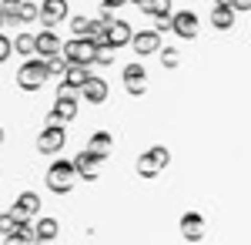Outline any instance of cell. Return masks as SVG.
Here are the masks:
<instances>
[{
	"label": "cell",
	"instance_id": "cell-6",
	"mask_svg": "<svg viewBox=\"0 0 251 245\" xmlns=\"http://www.w3.org/2000/svg\"><path fill=\"white\" fill-rule=\"evenodd\" d=\"M131 44H134V54H137V57L161 54V47H164V44H161V34H157V31H137Z\"/></svg>",
	"mask_w": 251,
	"mask_h": 245
},
{
	"label": "cell",
	"instance_id": "cell-7",
	"mask_svg": "<svg viewBox=\"0 0 251 245\" xmlns=\"http://www.w3.org/2000/svg\"><path fill=\"white\" fill-rule=\"evenodd\" d=\"M124 91L127 94H144L148 91V71L141 64H127L124 67Z\"/></svg>",
	"mask_w": 251,
	"mask_h": 245
},
{
	"label": "cell",
	"instance_id": "cell-19",
	"mask_svg": "<svg viewBox=\"0 0 251 245\" xmlns=\"http://www.w3.org/2000/svg\"><path fill=\"white\" fill-rule=\"evenodd\" d=\"M67 178H71V168L67 165H57V168L50 171V185H57V188H67Z\"/></svg>",
	"mask_w": 251,
	"mask_h": 245
},
{
	"label": "cell",
	"instance_id": "cell-22",
	"mask_svg": "<svg viewBox=\"0 0 251 245\" xmlns=\"http://www.w3.org/2000/svg\"><path fill=\"white\" fill-rule=\"evenodd\" d=\"M111 148V134H94V151H107Z\"/></svg>",
	"mask_w": 251,
	"mask_h": 245
},
{
	"label": "cell",
	"instance_id": "cell-25",
	"mask_svg": "<svg viewBox=\"0 0 251 245\" xmlns=\"http://www.w3.org/2000/svg\"><path fill=\"white\" fill-rule=\"evenodd\" d=\"M234 10L238 14H251V0H234Z\"/></svg>",
	"mask_w": 251,
	"mask_h": 245
},
{
	"label": "cell",
	"instance_id": "cell-28",
	"mask_svg": "<svg viewBox=\"0 0 251 245\" xmlns=\"http://www.w3.org/2000/svg\"><path fill=\"white\" fill-rule=\"evenodd\" d=\"M0 138H3V134H0Z\"/></svg>",
	"mask_w": 251,
	"mask_h": 245
},
{
	"label": "cell",
	"instance_id": "cell-5",
	"mask_svg": "<svg viewBox=\"0 0 251 245\" xmlns=\"http://www.w3.org/2000/svg\"><path fill=\"white\" fill-rule=\"evenodd\" d=\"M77 114V101L71 97V91L67 88H60V97L54 101V111L47 114V124H57V121H71Z\"/></svg>",
	"mask_w": 251,
	"mask_h": 245
},
{
	"label": "cell",
	"instance_id": "cell-18",
	"mask_svg": "<svg viewBox=\"0 0 251 245\" xmlns=\"http://www.w3.org/2000/svg\"><path fill=\"white\" fill-rule=\"evenodd\" d=\"M161 64H164L168 71H174V67L181 64V51H177V47H161Z\"/></svg>",
	"mask_w": 251,
	"mask_h": 245
},
{
	"label": "cell",
	"instance_id": "cell-27",
	"mask_svg": "<svg viewBox=\"0 0 251 245\" xmlns=\"http://www.w3.org/2000/svg\"><path fill=\"white\" fill-rule=\"evenodd\" d=\"M3 24H7V14H3V10H0V27H3Z\"/></svg>",
	"mask_w": 251,
	"mask_h": 245
},
{
	"label": "cell",
	"instance_id": "cell-13",
	"mask_svg": "<svg viewBox=\"0 0 251 245\" xmlns=\"http://www.w3.org/2000/svg\"><path fill=\"white\" fill-rule=\"evenodd\" d=\"M14 54H20L24 61H30V57H37V34H17L14 37Z\"/></svg>",
	"mask_w": 251,
	"mask_h": 245
},
{
	"label": "cell",
	"instance_id": "cell-15",
	"mask_svg": "<svg viewBox=\"0 0 251 245\" xmlns=\"http://www.w3.org/2000/svg\"><path fill=\"white\" fill-rule=\"evenodd\" d=\"M60 145H64V131H60L57 124H50L47 131L40 134V148H44V151H57Z\"/></svg>",
	"mask_w": 251,
	"mask_h": 245
},
{
	"label": "cell",
	"instance_id": "cell-26",
	"mask_svg": "<svg viewBox=\"0 0 251 245\" xmlns=\"http://www.w3.org/2000/svg\"><path fill=\"white\" fill-rule=\"evenodd\" d=\"M218 7H234V0H214Z\"/></svg>",
	"mask_w": 251,
	"mask_h": 245
},
{
	"label": "cell",
	"instance_id": "cell-23",
	"mask_svg": "<svg viewBox=\"0 0 251 245\" xmlns=\"http://www.w3.org/2000/svg\"><path fill=\"white\" fill-rule=\"evenodd\" d=\"M124 3H131V0H100V10H117Z\"/></svg>",
	"mask_w": 251,
	"mask_h": 245
},
{
	"label": "cell",
	"instance_id": "cell-24",
	"mask_svg": "<svg viewBox=\"0 0 251 245\" xmlns=\"http://www.w3.org/2000/svg\"><path fill=\"white\" fill-rule=\"evenodd\" d=\"M154 31H157V34L171 31V17H161V20H154Z\"/></svg>",
	"mask_w": 251,
	"mask_h": 245
},
{
	"label": "cell",
	"instance_id": "cell-20",
	"mask_svg": "<svg viewBox=\"0 0 251 245\" xmlns=\"http://www.w3.org/2000/svg\"><path fill=\"white\" fill-rule=\"evenodd\" d=\"M97 64H104V67L114 64V47L111 44H97Z\"/></svg>",
	"mask_w": 251,
	"mask_h": 245
},
{
	"label": "cell",
	"instance_id": "cell-14",
	"mask_svg": "<svg viewBox=\"0 0 251 245\" xmlns=\"http://www.w3.org/2000/svg\"><path fill=\"white\" fill-rule=\"evenodd\" d=\"M87 67H67V74H64V84L60 88H67V91H74V88H84L87 84Z\"/></svg>",
	"mask_w": 251,
	"mask_h": 245
},
{
	"label": "cell",
	"instance_id": "cell-2",
	"mask_svg": "<svg viewBox=\"0 0 251 245\" xmlns=\"http://www.w3.org/2000/svg\"><path fill=\"white\" fill-rule=\"evenodd\" d=\"M64 57H67L71 67H91V64H97V40L71 37L64 44Z\"/></svg>",
	"mask_w": 251,
	"mask_h": 245
},
{
	"label": "cell",
	"instance_id": "cell-12",
	"mask_svg": "<svg viewBox=\"0 0 251 245\" xmlns=\"http://www.w3.org/2000/svg\"><path fill=\"white\" fill-rule=\"evenodd\" d=\"M144 17H151V20H161V17H174L171 14V0H144L141 7H137Z\"/></svg>",
	"mask_w": 251,
	"mask_h": 245
},
{
	"label": "cell",
	"instance_id": "cell-16",
	"mask_svg": "<svg viewBox=\"0 0 251 245\" xmlns=\"http://www.w3.org/2000/svg\"><path fill=\"white\" fill-rule=\"evenodd\" d=\"M30 20H40V3L37 0H24L17 10V24H30Z\"/></svg>",
	"mask_w": 251,
	"mask_h": 245
},
{
	"label": "cell",
	"instance_id": "cell-9",
	"mask_svg": "<svg viewBox=\"0 0 251 245\" xmlns=\"http://www.w3.org/2000/svg\"><path fill=\"white\" fill-rule=\"evenodd\" d=\"M134 40V31H131V24H124V20H111L107 24V37L100 40V44H111V47H124V44H131Z\"/></svg>",
	"mask_w": 251,
	"mask_h": 245
},
{
	"label": "cell",
	"instance_id": "cell-11",
	"mask_svg": "<svg viewBox=\"0 0 251 245\" xmlns=\"http://www.w3.org/2000/svg\"><path fill=\"white\" fill-rule=\"evenodd\" d=\"M234 17H238L234 7H218V3H211V27L214 31H231Z\"/></svg>",
	"mask_w": 251,
	"mask_h": 245
},
{
	"label": "cell",
	"instance_id": "cell-21",
	"mask_svg": "<svg viewBox=\"0 0 251 245\" xmlns=\"http://www.w3.org/2000/svg\"><path fill=\"white\" fill-rule=\"evenodd\" d=\"M10 54H14V40H7L3 34H0V64H3Z\"/></svg>",
	"mask_w": 251,
	"mask_h": 245
},
{
	"label": "cell",
	"instance_id": "cell-4",
	"mask_svg": "<svg viewBox=\"0 0 251 245\" xmlns=\"http://www.w3.org/2000/svg\"><path fill=\"white\" fill-rule=\"evenodd\" d=\"M171 31L181 40H194V37H198V31H201V20H198L194 10H177V14L171 17Z\"/></svg>",
	"mask_w": 251,
	"mask_h": 245
},
{
	"label": "cell",
	"instance_id": "cell-8",
	"mask_svg": "<svg viewBox=\"0 0 251 245\" xmlns=\"http://www.w3.org/2000/svg\"><path fill=\"white\" fill-rule=\"evenodd\" d=\"M64 54V40L57 37V31H40L37 34V57L50 61V57Z\"/></svg>",
	"mask_w": 251,
	"mask_h": 245
},
{
	"label": "cell",
	"instance_id": "cell-3",
	"mask_svg": "<svg viewBox=\"0 0 251 245\" xmlns=\"http://www.w3.org/2000/svg\"><path fill=\"white\" fill-rule=\"evenodd\" d=\"M67 14H71L67 0H40V24H44V31H54L60 20H67Z\"/></svg>",
	"mask_w": 251,
	"mask_h": 245
},
{
	"label": "cell",
	"instance_id": "cell-1",
	"mask_svg": "<svg viewBox=\"0 0 251 245\" xmlns=\"http://www.w3.org/2000/svg\"><path fill=\"white\" fill-rule=\"evenodd\" d=\"M54 74L50 71V64L44 61V57H30V61H24L17 71V84L24 91H40L44 84H47V77Z\"/></svg>",
	"mask_w": 251,
	"mask_h": 245
},
{
	"label": "cell",
	"instance_id": "cell-10",
	"mask_svg": "<svg viewBox=\"0 0 251 245\" xmlns=\"http://www.w3.org/2000/svg\"><path fill=\"white\" fill-rule=\"evenodd\" d=\"M80 94H84V101H91V104L107 101V81H104L100 74H91V77H87V84L80 88Z\"/></svg>",
	"mask_w": 251,
	"mask_h": 245
},
{
	"label": "cell",
	"instance_id": "cell-17",
	"mask_svg": "<svg viewBox=\"0 0 251 245\" xmlns=\"http://www.w3.org/2000/svg\"><path fill=\"white\" fill-rule=\"evenodd\" d=\"M168 161V151L164 148H154V151H148V158L141 161V171H154L157 165H164Z\"/></svg>",
	"mask_w": 251,
	"mask_h": 245
}]
</instances>
